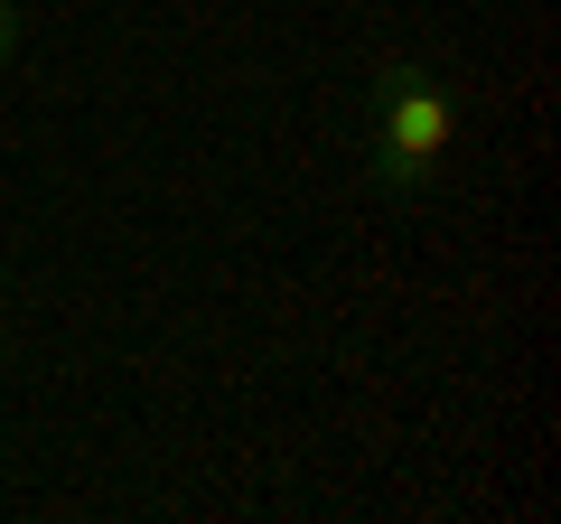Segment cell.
I'll use <instances>...</instances> for the list:
<instances>
[{
  "label": "cell",
  "mask_w": 561,
  "mask_h": 524,
  "mask_svg": "<svg viewBox=\"0 0 561 524\" xmlns=\"http://www.w3.org/2000/svg\"><path fill=\"white\" fill-rule=\"evenodd\" d=\"M468 132V84L431 57H383L365 76V132H356V179L375 197H431L440 169L459 160Z\"/></svg>",
  "instance_id": "cell-1"
},
{
  "label": "cell",
  "mask_w": 561,
  "mask_h": 524,
  "mask_svg": "<svg viewBox=\"0 0 561 524\" xmlns=\"http://www.w3.org/2000/svg\"><path fill=\"white\" fill-rule=\"evenodd\" d=\"M20 38H28V20H20V0H0V66L20 57Z\"/></svg>",
  "instance_id": "cell-2"
},
{
  "label": "cell",
  "mask_w": 561,
  "mask_h": 524,
  "mask_svg": "<svg viewBox=\"0 0 561 524\" xmlns=\"http://www.w3.org/2000/svg\"><path fill=\"white\" fill-rule=\"evenodd\" d=\"M0 282H10V262H0Z\"/></svg>",
  "instance_id": "cell-3"
}]
</instances>
